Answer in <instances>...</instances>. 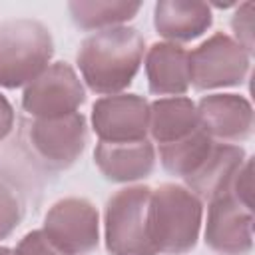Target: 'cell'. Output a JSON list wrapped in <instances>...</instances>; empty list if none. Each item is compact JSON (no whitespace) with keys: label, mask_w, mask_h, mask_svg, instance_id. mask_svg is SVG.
<instances>
[{"label":"cell","mask_w":255,"mask_h":255,"mask_svg":"<svg viewBox=\"0 0 255 255\" xmlns=\"http://www.w3.org/2000/svg\"><path fill=\"white\" fill-rule=\"evenodd\" d=\"M145 40L137 28L116 26L88 36L76 56L88 88L100 96L124 92L139 72Z\"/></svg>","instance_id":"1"},{"label":"cell","mask_w":255,"mask_h":255,"mask_svg":"<svg viewBox=\"0 0 255 255\" xmlns=\"http://www.w3.org/2000/svg\"><path fill=\"white\" fill-rule=\"evenodd\" d=\"M203 219L201 199L185 185L161 183L151 189L149 237L157 255H185L199 239Z\"/></svg>","instance_id":"2"},{"label":"cell","mask_w":255,"mask_h":255,"mask_svg":"<svg viewBox=\"0 0 255 255\" xmlns=\"http://www.w3.org/2000/svg\"><path fill=\"white\" fill-rule=\"evenodd\" d=\"M54 56L50 30L34 18L0 22V88L16 90L38 78Z\"/></svg>","instance_id":"3"},{"label":"cell","mask_w":255,"mask_h":255,"mask_svg":"<svg viewBox=\"0 0 255 255\" xmlns=\"http://www.w3.org/2000/svg\"><path fill=\"white\" fill-rule=\"evenodd\" d=\"M151 187L128 185L106 203V249L112 255H157L149 237Z\"/></svg>","instance_id":"4"},{"label":"cell","mask_w":255,"mask_h":255,"mask_svg":"<svg viewBox=\"0 0 255 255\" xmlns=\"http://www.w3.org/2000/svg\"><path fill=\"white\" fill-rule=\"evenodd\" d=\"M251 54L231 36L215 32L189 52V74L195 90L239 86L247 80Z\"/></svg>","instance_id":"5"},{"label":"cell","mask_w":255,"mask_h":255,"mask_svg":"<svg viewBox=\"0 0 255 255\" xmlns=\"http://www.w3.org/2000/svg\"><path fill=\"white\" fill-rule=\"evenodd\" d=\"M86 102V90L66 62L50 64L22 94V108L34 120H54L78 112Z\"/></svg>","instance_id":"6"},{"label":"cell","mask_w":255,"mask_h":255,"mask_svg":"<svg viewBox=\"0 0 255 255\" xmlns=\"http://www.w3.org/2000/svg\"><path fill=\"white\" fill-rule=\"evenodd\" d=\"M42 231L66 255H88L100 243V215L92 201L64 197L48 209Z\"/></svg>","instance_id":"7"},{"label":"cell","mask_w":255,"mask_h":255,"mask_svg":"<svg viewBox=\"0 0 255 255\" xmlns=\"http://www.w3.org/2000/svg\"><path fill=\"white\" fill-rule=\"evenodd\" d=\"M205 245L217 255H249L253 249V213L231 191L207 201Z\"/></svg>","instance_id":"8"},{"label":"cell","mask_w":255,"mask_h":255,"mask_svg":"<svg viewBox=\"0 0 255 255\" xmlns=\"http://www.w3.org/2000/svg\"><path fill=\"white\" fill-rule=\"evenodd\" d=\"M92 128L100 141L108 143L147 139L149 104L137 94L104 96L92 106Z\"/></svg>","instance_id":"9"},{"label":"cell","mask_w":255,"mask_h":255,"mask_svg":"<svg viewBox=\"0 0 255 255\" xmlns=\"http://www.w3.org/2000/svg\"><path fill=\"white\" fill-rule=\"evenodd\" d=\"M36 155L52 169L70 167L86 149L88 126L80 112L54 120H34L28 131Z\"/></svg>","instance_id":"10"},{"label":"cell","mask_w":255,"mask_h":255,"mask_svg":"<svg viewBox=\"0 0 255 255\" xmlns=\"http://www.w3.org/2000/svg\"><path fill=\"white\" fill-rule=\"evenodd\" d=\"M199 126L223 143L245 141L253 131V108L245 96L239 94H209L197 106Z\"/></svg>","instance_id":"11"},{"label":"cell","mask_w":255,"mask_h":255,"mask_svg":"<svg viewBox=\"0 0 255 255\" xmlns=\"http://www.w3.org/2000/svg\"><path fill=\"white\" fill-rule=\"evenodd\" d=\"M94 161L106 179L129 183L143 179L153 171L155 147L149 139L126 143L100 141L94 149Z\"/></svg>","instance_id":"12"},{"label":"cell","mask_w":255,"mask_h":255,"mask_svg":"<svg viewBox=\"0 0 255 255\" xmlns=\"http://www.w3.org/2000/svg\"><path fill=\"white\" fill-rule=\"evenodd\" d=\"M213 24V12L207 2L197 0H159L153 6V28L169 40L191 42L203 36Z\"/></svg>","instance_id":"13"},{"label":"cell","mask_w":255,"mask_h":255,"mask_svg":"<svg viewBox=\"0 0 255 255\" xmlns=\"http://www.w3.org/2000/svg\"><path fill=\"white\" fill-rule=\"evenodd\" d=\"M245 159L247 153L243 147L215 141L199 169L187 179H183L185 187L193 191L201 201H209L221 193H227L231 191L233 177L237 175Z\"/></svg>","instance_id":"14"},{"label":"cell","mask_w":255,"mask_h":255,"mask_svg":"<svg viewBox=\"0 0 255 255\" xmlns=\"http://www.w3.org/2000/svg\"><path fill=\"white\" fill-rule=\"evenodd\" d=\"M145 78L155 96H183L191 86L189 52L179 44L155 42L145 54Z\"/></svg>","instance_id":"15"},{"label":"cell","mask_w":255,"mask_h":255,"mask_svg":"<svg viewBox=\"0 0 255 255\" xmlns=\"http://www.w3.org/2000/svg\"><path fill=\"white\" fill-rule=\"evenodd\" d=\"M197 128V110L189 98H159L149 104V133L157 145L179 141Z\"/></svg>","instance_id":"16"},{"label":"cell","mask_w":255,"mask_h":255,"mask_svg":"<svg viewBox=\"0 0 255 255\" xmlns=\"http://www.w3.org/2000/svg\"><path fill=\"white\" fill-rule=\"evenodd\" d=\"M213 143L215 139L209 137V133L199 126L193 133L185 135L183 139L167 145H159V161L163 169L169 171L171 175L187 179L205 161Z\"/></svg>","instance_id":"17"},{"label":"cell","mask_w":255,"mask_h":255,"mask_svg":"<svg viewBox=\"0 0 255 255\" xmlns=\"http://www.w3.org/2000/svg\"><path fill=\"white\" fill-rule=\"evenodd\" d=\"M141 8V2H124V0H74L68 2L70 16L74 24L82 30H106L122 26L124 22L131 20Z\"/></svg>","instance_id":"18"},{"label":"cell","mask_w":255,"mask_h":255,"mask_svg":"<svg viewBox=\"0 0 255 255\" xmlns=\"http://www.w3.org/2000/svg\"><path fill=\"white\" fill-rule=\"evenodd\" d=\"M24 217V207L18 195L0 183V241L10 237Z\"/></svg>","instance_id":"19"},{"label":"cell","mask_w":255,"mask_h":255,"mask_svg":"<svg viewBox=\"0 0 255 255\" xmlns=\"http://www.w3.org/2000/svg\"><path fill=\"white\" fill-rule=\"evenodd\" d=\"M231 28L235 32L233 40L249 54H253V2H243L241 6H237L231 18Z\"/></svg>","instance_id":"20"},{"label":"cell","mask_w":255,"mask_h":255,"mask_svg":"<svg viewBox=\"0 0 255 255\" xmlns=\"http://www.w3.org/2000/svg\"><path fill=\"white\" fill-rule=\"evenodd\" d=\"M14 255H66L64 251H60L42 229L30 231L26 233L20 243L14 249Z\"/></svg>","instance_id":"21"},{"label":"cell","mask_w":255,"mask_h":255,"mask_svg":"<svg viewBox=\"0 0 255 255\" xmlns=\"http://www.w3.org/2000/svg\"><path fill=\"white\" fill-rule=\"evenodd\" d=\"M231 193L245 205L251 207V157L245 159V163L241 165V169L237 171V175L233 177L231 183Z\"/></svg>","instance_id":"22"},{"label":"cell","mask_w":255,"mask_h":255,"mask_svg":"<svg viewBox=\"0 0 255 255\" xmlns=\"http://www.w3.org/2000/svg\"><path fill=\"white\" fill-rule=\"evenodd\" d=\"M14 126V108L6 100V96L0 94V141L12 131Z\"/></svg>","instance_id":"23"},{"label":"cell","mask_w":255,"mask_h":255,"mask_svg":"<svg viewBox=\"0 0 255 255\" xmlns=\"http://www.w3.org/2000/svg\"><path fill=\"white\" fill-rule=\"evenodd\" d=\"M0 255H14V249H8V247H0Z\"/></svg>","instance_id":"24"}]
</instances>
